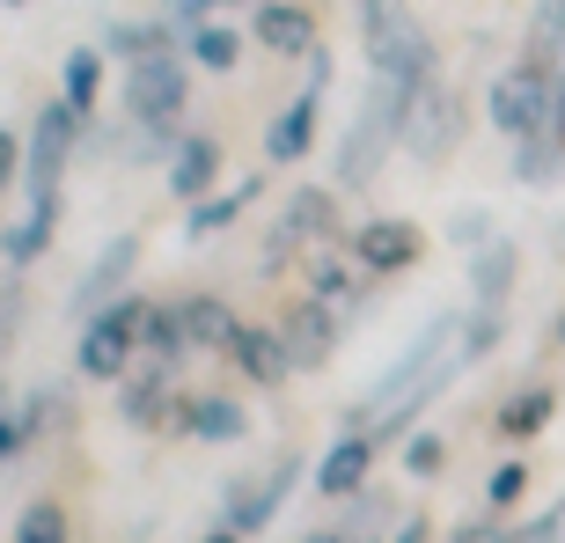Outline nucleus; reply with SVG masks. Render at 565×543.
Returning a JSON list of instances; mask_svg holds the SVG:
<instances>
[{"instance_id":"38","label":"nucleus","mask_w":565,"mask_h":543,"mask_svg":"<svg viewBox=\"0 0 565 543\" xmlns=\"http://www.w3.org/2000/svg\"><path fill=\"white\" fill-rule=\"evenodd\" d=\"M390 543H434V522H426V514H404V522H397V536H390Z\"/></svg>"},{"instance_id":"19","label":"nucleus","mask_w":565,"mask_h":543,"mask_svg":"<svg viewBox=\"0 0 565 543\" xmlns=\"http://www.w3.org/2000/svg\"><path fill=\"white\" fill-rule=\"evenodd\" d=\"M514 272H522V243H507V235H492L484 251H470V309H507Z\"/></svg>"},{"instance_id":"8","label":"nucleus","mask_w":565,"mask_h":543,"mask_svg":"<svg viewBox=\"0 0 565 543\" xmlns=\"http://www.w3.org/2000/svg\"><path fill=\"white\" fill-rule=\"evenodd\" d=\"M462 140V96L448 82H419V96H412V110H404V147L419 155V162H448Z\"/></svg>"},{"instance_id":"43","label":"nucleus","mask_w":565,"mask_h":543,"mask_svg":"<svg viewBox=\"0 0 565 543\" xmlns=\"http://www.w3.org/2000/svg\"><path fill=\"white\" fill-rule=\"evenodd\" d=\"M8 8H22V0H8Z\"/></svg>"},{"instance_id":"20","label":"nucleus","mask_w":565,"mask_h":543,"mask_svg":"<svg viewBox=\"0 0 565 543\" xmlns=\"http://www.w3.org/2000/svg\"><path fill=\"white\" fill-rule=\"evenodd\" d=\"M169 191L184 199V206H199V199H213L221 191V140H206V132H191L177 155H169Z\"/></svg>"},{"instance_id":"5","label":"nucleus","mask_w":565,"mask_h":543,"mask_svg":"<svg viewBox=\"0 0 565 543\" xmlns=\"http://www.w3.org/2000/svg\"><path fill=\"white\" fill-rule=\"evenodd\" d=\"M184 104H191V52H154V60L126 66V110L140 118V126L177 132Z\"/></svg>"},{"instance_id":"40","label":"nucleus","mask_w":565,"mask_h":543,"mask_svg":"<svg viewBox=\"0 0 565 543\" xmlns=\"http://www.w3.org/2000/svg\"><path fill=\"white\" fill-rule=\"evenodd\" d=\"M551 345H558V353H565V309H558V323H551Z\"/></svg>"},{"instance_id":"26","label":"nucleus","mask_w":565,"mask_h":543,"mask_svg":"<svg viewBox=\"0 0 565 543\" xmlns=\"http://www.w3.org/2000/svg\"><path fill=\"white\" fill-rule=\"evenodd\" d=\"M96 96H104V52H96V44H82V52H66V66H60V104H74L88 118V110H96Z\"/></svg>"},{"instance_id":"41","label":"nucleus","mask_w":565,"mask_h":543,"mask_svg":"<svg viewBox=\"0 0 565 543\" xmlns=\"http://www.w3.org/2000/svg\"><path fill=\"white\" fill-rule=\"evenodd\" d=\"M309 543H353V536H345V529H323V536H309Z\"/></svg>"},{"instance_id":"1","label":"nucleus","mask_w":565,"mask_h":543,"mask_svg":"<svg viewBox=\"0 0 565 543\" xmlns=\"http://www.w3.org/2000/svg\"><path fill=\"white\" fill-rule=\"evenodd\" d=\"M412 96H419V88L390 82V74H375V82H367V96H360V110H353V126H345V147H338V184H345V191L375 184L382 162H390V147H404V110H412Z\"/></svg>"},{"instance_id":"31","label":"nucleus","mask_w":565,"mask_h":543,"mask_svg":"<svg viewBox=\"0 0 565 543\" xmlns=\"http://www.w3.org/2000/svg\"><path fill=\"white\" fill-rule=\"evenodd\" d=\"M448 470V440L440 434H412L404 440V478H440Z\"/></svg>"},{"instance_id":"24","label":"nucleus","mask_w":565,"mask_h":543,"mask_svg":"<svg viewBox=\"0 0 565 543\" xmlns=\"http://www.w3.org/2000/svg\"><path fill=\"white\" fill-rule=\"evenodd\" d=\"M104 52L132 66V60H154V52H184V38H177V22H169V15H154V22H110Z\"/></svg>"},{"instance_id":"36","label":"nucleus","mask_w":565,"mask_h":543,"mask_svg":"<svg viewBox=\"0 0 565 543\" xmlns=\"http://www.w3.org/2000/svg\"><path fill=\"white\" fill-rule=\"evenodd\" d=\"M448 543H507V522H500V514H478V522H462Z\"/></svg>"},{"instance_id":"29","label":"nucleus","mask_w":565,"mask_h":543,"mask_svg":"<svg viewBox=\"0 0 565 543\" xmlns=\"http://www.w3.org/2000/svg\"><path fill=\"white\" fill-rule=\"evenodd\" d=\"M529 500V462L522 456H507L492 478H484V514H514V507Z\"/></svg>"},{"instance_id":"16","label":"nucleus","mask_w":565,"mask_h":543,"mask_svg":"<svg viewBox=\"0 0 565 543\" xmlns=\"http://www.w3.org/2000/svg\"><path fill=\"white\" fill-rule=\"evenodd\" d=\"M228 368L243 382H257V390H279V382L294 375L287 345H279V323H243V331L228 338Z\"/></svg>"},{"instance_id":"2","label":"nucleus","mask_w":565,"mask_h":543,"mask_svg":"<svg viewBox=\"0 0 565 543\" xmlns=\"http://www.w3.org/2000/svg\"><path fill=\"white\" fill-rule=\"evenodd\" d=\"M360 8V44H367V66L375 74H390V82L419 88L440 74L434 44H426L419 15H412V0H353Z\"/></svg>"},{"instance_id":"32","label":"nucleus","mask_w":565,"mask_h":543,"mask_svg":"<svg viewBox=\"0 0 565 543\" xmlns=\"http://www.w3.org/2000/svg\"><path fill=\"white\" fill-rule=\"evenodd\" d=\"M507 543H565V500H551L544 514H529L522 529H507Z\"/></svg>"},{"instance_id":"15","label":"nucleus","mask_w":565,"mask_h":543,"mask_svg":"<svg viewBox=\"0 0 565 543\" xmlns=\"http://www.w3.org/2000/svg\"><path fill=\"white\" fill-rule=\"evenodd\" d=\"M250 44H265V52H279V60H309L316 52V15L301 8V0H257Z\"/></svg>"},{"instance_id":"34","label":"nucleus","mask_w":565,"mask_h":543,"mask_svg":"<svg viewBox=\"0 0 565 543\" xmlns=\"http://www.w3.org/2000/svg\"><path fill=\"white\" fill-rule=\"evenodd\" d=\"M30 448V426H22V412H0V470Z\"/></svg>"},{"instance_id":"3","label":"nucleus","mask_w":565,"mask_h":543,"mask_svg":"<svg viewBox=\"0 0 565 543\" xmlns=\"http://www.w3.org/2000/svg\"><path fill=\"white\" fill-rule=\"evenodd\" d=\"M484 110H492V126L507 140H544V132H558V82H551V66H536V60L507 66L500 82H492V96H484Z\"/></svg>"},{"instance_id":"4","label":"nucleus","mask_w":565,"mask_h":543,"mask_svg":"<svg viewBox=\"0 0 565 543\" xmlns=\"http://www.w3.org/2000/svg\"><path fill=\"white\" fill-rule=\"evenodd\" d=\"M154 301H140V294H118L110 309H96L82 323V345H74V368H82L88 382H126L132 353H140V323Z\"/></svg>"},{"instance_id":"12","label":"nucleus","mask_w":565,"mask_h":543,"mask_svg":"<svg viewBox=\"0 0 565 543\" xmlns=\"http://www.w3.org/2000/svg\"><path fill=\"white\" fill-rule=\"evenodd\" d=\"M279 345H287V368L294 375H316V368H331L338 353V309L331 301H294L287 316H279Z\"/></svg>"},{"instance_id":"17","label":"nucleus","mask_w":565,"mask_h":543,"mask_svg":"<svg viewBox=\"0 0 565 543\" xmlns=\"http://www.w3.org/2000/svg\"><path fill=\"white\" fill-rule=\"evenodd\" d=\"M132 265H140V235H118V243H110V251L88 265V279L74 287V316L88 323L96 309H110V301H118V287L132 279Z\"/></svg>"},{"instance_id":"28","label":"nucleus","mask_w":565,"mask_h":543,"mask_svg":"<svg viewBox=\"0 0 565 543\" xmlns=\"http://www.w3.org/2000/svg\"><path fill=\"white\" fill-rule=\"evenodd\" d=\"M8 543H74V529H66V507H60V500H30Z\"/></svg>"},{"instance_id":"11","label":"nucleus","mask_w":565,"mask_h":543,"mask_svg":"<svg viewBox=\"0 0 565 543\" xmlns=\"http://www.w3.org/2000/svg\"><path fill=\"white\" fill-rule=\"evenodd\" d=\"M345 251H353V265L367 272V279H390V272H412L426 251V235L404 221V213H375V221H360L353 235H345Z\"/></svg>"},{"instance_id":"18","label":"nucleus","mask_w":565,"mask_h":543,"mask_svg":"<svg viewBox=\"0 0 565 543\" xmlns=\"http://www.w3.org/2000/svg\"><path fill=\"white\" fill-rule=\"evenodd\" d=\"M177 404H184V397H169V368H162V360H147L140 375L118 390V412H126V426H140V434L177 426Z\"/></svg>"},{"instance_id":"25","label":"nucleus","mask_w":565,"mask_h":543,"mask_svg":"<svg viewBox=\"0 0 565 543\" xmlns=\"http://www.w3.org/2000/svg\"><path fill=\"white\" fill-rule=\"evenodd\" d=\"M140 353H147V360H162V368H177V360L191 353V331H184V309H177V301H154V309H147V323H140Z\"/></svg>"},{"instance_id":"6","label":"nucleus","mask_w":565,"mask_h":543,"mask_svg":"<svg viewBox=\"0 0 565 543\" xmlns=\"http://www.w3.org/2000/svg\"><path fill=\"white\" fill-rule=\"evenodd\" d=\"M323 88H331V52H309V82L294 88V104L273 118V132H265V162L287 169L301 162L316 147V126H323Z\"/></svg>"},{"instance_id":"33","label":"nucleus","mask_w":565,"mask_h":543,"mask_svg":"<svg viewBox=\"0 0 565 543\" xmlns=\"http://www.w3.org/2000/svg\"><path fill=\"white\" fill-rule=\"evenodd\" d=\"M448 235H456V251H484L492 243V221H484V206H470V213L448 221Z\"/></svg>"},{"instance_id":"27","label":"nucleus","mask_w":565,"mask_h":543,"mask_svg":"<svg viewBox=\"0 0 565 543\" xmlns=\"http://www.w3.org/2000/svg\"><path fill=\"white\" fill-rule=\"evenodd\" d=\"M250 191H257V184H228V191H213V199H199V206L184 213V235H191V243H206V235L235 228V213L250 206Z\"/></svg>"},{"instance_id":"13","label":"nucleus","mask_w":565,"mask_h":543,"mask_svg":"<svg viewBox=\"0 0 565 543\" xmlns=\"http://www.w3.org/2000/svg\"><path fill=\"white\" fill-rule=\"evenodd\" d=\"M177 434L206 440V448H235V440L250 434V412H243L228 390H191V397L177 404Z\"/></svg>"},{"instance_id":"23","label":"nucleus","mask_w":565,"mask_h":543,"mask_svg":"<svg viewBox=\"0 0 565 543\" xmlns=\"http://www.w3.org/2000/svg\"><path fill=\"white\" fill-rule=\"evenodd\" d=\"M551 418H558V390H551V382H529V390H514V397L500 404L492 426H500V440H536Z\"/></svg>"},{"instance_id":"10","label":"nucleus","mask_w":565,"mask_h":543,"mask_svg":"<svg viewBox=\"0 0 565 543\" xmlns=\"http://www.w3.org/2000/svg\"><path fill=\"white\" fill-rule=\"evenodd\" d=\"M323 235H338V191H323V184L287 191V206H279L273 235H265V272H273L279 257H294L301 243H323Z\"/></svg>"},{"instance_id":"39","label":"nucleus","mask_w":565,"mask_h":543,"mask_svg":"<svg viewBox=\"0 0 565 543\" xmlns=\"http://www.w3.org/2000/svg\"><path fill=\"white\" fill-rule=\"evenodd\" d=\"M199 543H250V536H235V529L221 522V529H206V536H199Z\"/></svg>"},{"instance_id":"42","label":"nucleus","mask_w":565,"mask_h":543,"mask_svg":"<svg viewBox=\"0 0 565 543\" xmlns=\"http://www.w3.org/2000/svg\"><path fill=\"white\" fill-rule=\"evenodd\" d=\"M221 8H235V0H221Z\"/></svg>"},{"instance_id":"37","label":"nucleus","mask_w":565,"mask_h":543,"mask_svg":"<svg viewBox=\"0 0 565 543\" xmlns=\"http://www.w3.org/2000/svg\"><path fill=\"white\" fill-rule=\"evenodd\" d=\"M22 155H30V147H22L15 132H0V191H8V184L22 177Z\"/></svg>"},{"instance_id":"7","label":"nucleus","mask_w":565,"mask_h":543,"mask_svg":"<svg viewBox=\"0 0 565 543\" xmlns=\"http://www.w3.org/2000/svg\"><path fill=\"white\" fill-rule=\"evenodd\" d=\"M301 470H309V462L287 448V456H279L265 478H235V485H228V507H221V522H228L235 536H257V529H273V522H279V507H287V500H294V485H301Z\"/></svg>"},{"instance_id":"9","label":"nucleus","mask_w":565,"mask_h":543,"mask_svg":"<svg viewBox=\"0 0 565 543\" xmlns=\"http://www.w3.org/2000/svg\"><path fill=\"white\" fill-rule=\"evenodd\" d=\"M74 132H82V110L52 96V104L38 110V126H30V155H22L30 199H52V191H60V169H66V155H74Z\"/></svg>"},{"instance_id":"21","label":"nucleus","mask_w":565,"mask_h":543,"mask_svg":"<svg viewBox=\"0 0 565 543\" xmlns=\"http://www.w3.org/2000/svg\"><path fill=\"white\" fill-rule=\"evenodd\" d=\"M184 331H191V353H228V338L243 331V316L221 301V294H184Z\"/></svg>"},{"instance_id":"14","label":"nucleus","mask_w":565,"mask_h":543,"mask_svg":"<svg viewBox=\"0 0 565 543\" xmlns=\"http://www.w3.org/2000/svg\"><path fill=\"white\" fill-rule=\"evenodd\" d=\"M375 456H382L375 434H338L331 448H323V462H316V492H323V500H353V492H367Z\"/></svg>"},{"instance_id":"22","label":"nucleus","mask_w":565,"mask_h":543,"mask_svg":"<svg viewBox=\"0 0 565 543\" xmlns=\"http://www.w3.org/2000/svg\"><path fill=\"white\" fill-rule=\"evenodd\" d=\"M184 52H191V66H206V74H235V60L250 52V30L206 15L199 30H184Z\"/></svg>"},{"instance_id":"35","label":"nucleus","mask_w":565,"mask_h":543,"mask_svg":"<svg viewBox=\"0 0 565 543\" xmlns=\"http://www.w3.org/2000/svg\"><path fill=\"white\" fill-rule=\"evenodd\" d=\"M213 8H221V0H162V15L177 22V30H199V22H206Z\"/></svg>"},{"instance_id":"30","label":"nucleus","mask_w":565,"mask_h":543,"mask_svg":"<svg viewBox=\"0 0 565 543\" xmlns=\"http://www.w3.org/2000/svg\"><path fill=\"white\" fill-rule=\"evenodd\" d=\"M360 279H367V272H360V265L345 272V257H316V272H309V294L338 309V301H360Z\"/></svg>"}]
</instances>
